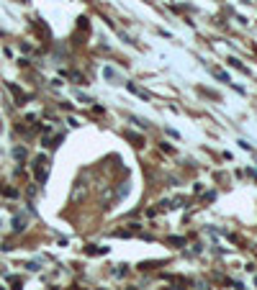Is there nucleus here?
Here are the masks:
<instances>
[{
	"label": "nucleus",
	"instance_id": "1",
	"mask_svg": "<svg viewBox=\"0 0 257 290\" xmlns=\"http://www.w3.org/2000/svg\"><path fill=\"white\" fill-rule=\"evenodd\" d=\"M46 172H49V162L44 160V157H39V160H36V177L39 180H46Z\"/></svg>",
	"mask_w": 257,
	"mask_h": 290
},
{
	"label": "nucleus",
	"instance_id": "2",
	"mask_svg": "<svg viewBox=\"0 0 257 290\" xmlns=\"http://www.w3.org/2000/svg\"><path fill=\"white\" fill-rule=\"evenodd\" d=\"M211 72H214V77H218V80H224V83H229V75H226L224 70H216V67H211Z\"/></svg>",
	"mask_w": 257,
	"mask_h": 290
},
{
	"label": "nucleus",
	"instance_id": "3",
	"mask_svg": "<svg viewBox=\"0 0 257 290\" xmlns=\"http://www.w3.org/2000/svg\"><path fill=\"white\" fill-rule=\"evenodd\" d=\"M13 157H16V160H23V157H26V149H23V147H16V149H13Z\"/></svg>",
	"mask_w": 257,
	"mask_h": 290
},
{
	"label": "nucleus",
	"instance_id": "4",
	"mask_svg": "<svg viewBox=\"0 0 257 290\" xmlns=\"http://www.w3.org/2000/svg\"><path fill=\"white\" fill-rule=\"evenodd\" d=\"M103 75H106V77H108V80H116V72H113L111 67H106V70H103Z\"/></svg>",
	"mask_w": 257,
	"mask_h": 290
}]
</instances>
